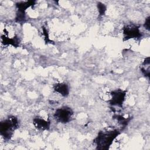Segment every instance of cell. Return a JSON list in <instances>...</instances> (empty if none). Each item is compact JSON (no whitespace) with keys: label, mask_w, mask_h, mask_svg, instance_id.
<instances>
[{"label":"cell","mask_w":150,"mask_h":150,"mask_svg":"<svg viewBox=\"0 0 150 150\" xmlns=\"http://www.w3.org/2000/svg\"><path fill=\"white\" fill-rule=\"evenodd\" d=\"M121 130L112 129L103 130L98 132L97 137L94 139L96 149L99 150H107L110 148L114 141L121 134Z\"/></svg>","instance_id":"6da1fadb"},{"label":"cell","mask_w":150,"mask_h":150,"mask_svg":"<svg viewBox=\"0 0 150 150\" xmlns=\"http://www.w3.org/2000/svg\"><path fill=\"white\" fill-rule=\"evenodd\" d=\"M19 128L18 118L14 115H9L0 122V134L4 140H10L15 131Z\"/></svg>","instance_id":"7a4b0ae2"},{"label":"cell","mask_w":150,"mask_h":150,"mask_svg":"<svg viewBox=\"0 0 150 150\" xmlns=\"http://www.w3.org/2000/svg\"><path fill=\"white\" fill-rule=\"evenodd\" d=\"M73 114L74 112L70 107L63 106L56 110L53 117L57 122L66 124L71 120Z\"/></svg>","instance_id":"3957f363"},{"label":"cell","mask_w":150,"mask_h":150,"mask_svg":"<svg viewBox=\"0 0 150 150\" xmlns=\"http://www.w3.org/2000/svg\"><path fill=\"white\" fill-rule=\"evenodd\" d=\"M140 26L133 23L128 24L122 28L123 40L127 41L131 39H139L143 36L140 31Z\"/></svg>","instance_id":"277c9868"},{"label":"cell","mask_w":150,"mask_h":150,"mask_svg":"<svg viewBox=\"0 0 150 150\" xmlns=\"http://www.w3.org/2000/svg\"><path fill=\"white\" fill-rule=\"evenodd\" d=\"M127 90L117 88L111 91V98L107 101L111 106H117L122 108L127 96Z\"/></svg>","instance_id":"5b68a950"},{"label":"cell","mask_w":150,"mask_h":150,"mask_svg":"<svg viewBox=\"0 0 150 150\" xmlns=\"http://www.w3.org/2000/svg\"><path fill=\"white\" fill-rule=\"evenodd\" d=\"M33 124L35 128L40 131H48L50 127V121L49 120H45L39 117H35L33 119Z\"/></svg>","instance_id":"8992f818"},{"label":"cell","mask_w":150,"mask_h":150,"mask_svg":"<svg viewBox=\"0 0 150 150\" xmlns=\"http://www.w3.org/2000/svg\"><path fill=\"white\" fill-rule=\"evenodd\" d=\"M53 88L56 93H59L64 97H67L70 93V89L68 84L64 82L55 83L53 86Z\"/></svg>","instance_id":"52a82bcc"},{"label":"cell","mask_w":150,"mask_h":150,"mask_svg":"<svg viewBox=\"0 0 150 150\" xmlns=\"http://www.w3.org/2000/svg\"><path fill=\"white\" fill-rule=\"evenodd\" d=\"M1 37L2 44L4 46L11 45L15 47H18L20 46L21 40L19 37L16 35L14 36L12 38H9L5 35H2Z\"/></svg>","instance_id":"ba28073f"},{"label":"cell","mask_w":150,"mask_h":150,"mask_svg":"<svg viewBox=\"0 0 150 150\" xmlns=\"http://www.w3.org/2000/svg\"><path fill=\"white\" fill-rule=\"evenodd\" d=\"M36 4V1H21L15 4V6L17 9L16 12L21 13H26V9L30 7H33Z\"/></svg>","instance_id":"9c48e42d"},{"label":"cell","mask_w":150,"mask_h":150,"mask_svg":"<svg viewBox=\"0 0 150 150\" xmlns=\"http://www.w3.org/2000/svg\"><path fill=\"white\" fill-rule=\"evenodd\" d=\"M113 118L115 119L118 121V122L122 126V130L124 129L128 125V124L132 118V117H128L125 118L121 115H115L113 116Z\"/></svg>","instance_id":"30bf717a"},{"label":"cell","mask_w":150,"mask_h":150,"mask_svg":"<svg viewBox=\"0 0 150 150\" xmlns=\"http://www.w3.org/2000/svg\"><path fill=\"white\" fill-rule=\"evenodd\" d=\"M97 7L98 9V15L100 17H102L105 15V12L107 11V6L105 4L101 2H98L97 4Z\"/></svg>","instance_id":"8fae6325"},{"label":"cell","mask_w":150,"mask_h":150,"mask_svg":"<svg viewBox=\"0 0 150 150\" xmlns=\"http://www.w3.org/2000/svg\"><path fill=\"white\" fill-rule=\"evenodd\" d=\"M42 34L43 35L44 37V40L46 44L47 43H50V44H54V42L53 40H52L50 38H49V33L48 31L47 30V28L43 26L42 27Z\"/></svg>","instance_id":"7c38bea8"},{"label":"cell","mask_w":150,"mask_h":150,"mask_svg":"<svg viewBox=\"0 0 150 150\" xmlns=\"http://www.w3.org/2000/svg\"><path fill=\"white\" fill-rule=\"evenodd\" d=\"M15 22L21 24H22L26 21V13H21L19 12L16 13Z\"/></svg>","instance_id":"4fadbf2b"},{"label":"cell","mask_w":150,"mask_h":150,"mask_svg":"<svg viewBox=\"0 0 150 150\" xmlns=\"http://www.w3.org/2000/svg\"><path fill=\"white\" fill-rule=\"evenodd\" d=\"M150 16H148L145 21V22L144 23V27L148 30H150Z\"/></svg>","instance_id":"5bb4252c"}]
</instances>
